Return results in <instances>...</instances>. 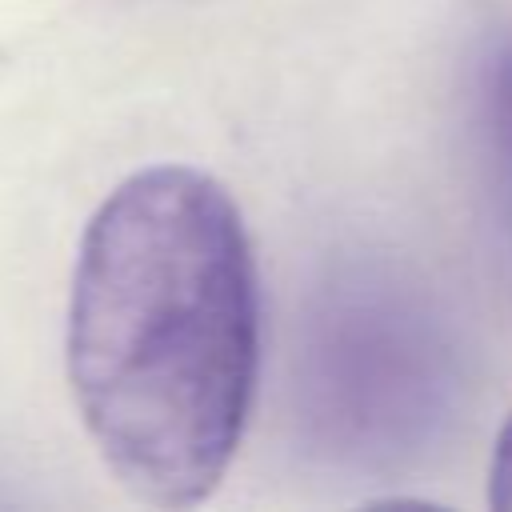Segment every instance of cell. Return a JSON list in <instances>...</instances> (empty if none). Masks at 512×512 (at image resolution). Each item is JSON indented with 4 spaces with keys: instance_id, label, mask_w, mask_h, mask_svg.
<instances>
[{
    "instance_id": "3957f363",
    "label": "cell",
    "mask_w": 512,
    "mask_h": 512,
    "mask_svg": "<svg viewBox=\"0 0 512 512\" xmlns=\"http://www.w3.org/2000/svg\"><path fill=\"white\" fill-rule=\"evenodd\" d=\"M480 124H484L496 192L512 224V40L496 44L480 68Z\"/></svg>"
},
{
    "instance_id": "277c9868",
    "label": "cell",
    "mask_w": 512,
    "mask_h": 512,
    "mask_svg": "<svg viewBox=\"0 0 512 512\" xmlns=\"http://www.w3.org/2000/svg\"><path fill=\"white\" fill-rule=\"evenodd\" d=\"M488 492H492V508L512 512V416L504 420L496 448H492V468H488Z\"/></svg>"
},
{
    "instance_id": "6da1fadb",
    "label": "cell",
    "mask_w": 512,
    "mask_h": 512,
    "mask_svg": "<svg viewBox=\"0 0 512 512\" xmlns=\"http://www.w3.org/2000/svg\"><path fill=\"white\" fill-rule=\"evenodd\" d=\"M260 352L256 264L232 196L156 164L84 228L68 384L108 472L152 508H192L240 444Z\"/></svg>"
},
{
    "instance_id": "7a4b0ae2",
    "label": "cell",
    "mask_w": 512,
    "mask_h": 512,
    "mask_svg": "<svg viewBox=\"0 0 512 512\" xmlns=\"http://www.w3.org/2000/svg\"><path fill=\"white\" fill-rule=\"evenodd\" d=\"M456 400L452 332L416 284L376 264H344L308 292L288 412L320 464L360 476L404 472L444 436Z\"/></svg>"
}]
</instances>
